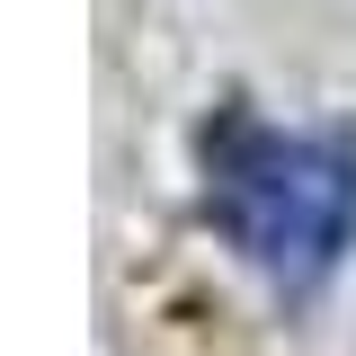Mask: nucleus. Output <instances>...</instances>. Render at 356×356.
I'll return each mask as SVG.
<instances>
[{"mask_svg": "<svg viewBox=\"0 0 356 356\" xmlns=\"http://www.w3.org/2000/svg\"><path fill=\"white\" fill-rule=\"evenodd\" d=\"M214 222L276 285H321L356 232V143L285 125H222L214 143Z\"/></svg>", "mask_w": 356, "mask_h": 356, "instance_id": "f257e3e1", "label": "nucleus"}]
</instances>
